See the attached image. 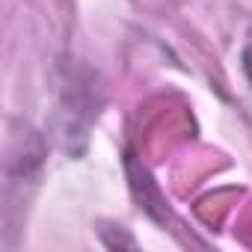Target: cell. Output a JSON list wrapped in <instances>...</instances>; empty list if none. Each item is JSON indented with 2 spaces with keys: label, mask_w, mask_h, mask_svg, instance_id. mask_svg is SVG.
<instances>
[{
  "label": "cell",
  "mask_w": 252,
  "mask_h": 252,
  "mask_svg": "<svg viewBox=\"0 0 252 252\" xmlns=\"http://www.w3.org/2000/svg\"><path fill=\"white\" fill-rule=\"evenodd\" d=\"M243 68H246V77H249V83H252V39H249L246 48H243Z\"/></svg>",
  "instance_id": "obj_1"
}]
</instances>
